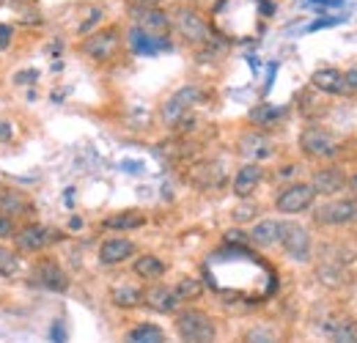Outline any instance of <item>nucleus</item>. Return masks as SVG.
Here are the masks:
<instances>
[{"label":"nucleus","mask_w":357,"mask_h":343,"mask_svg":"<svg viewBox=\"0 0 357 343\" xmlns=\"http://www.w3.org/2000/svg\"><path fill=\"white\" fill-rule=\"evenodd\" d=\"M176 333L184 343H215V321L204 310H181L176 316Z\"/></svg>","instance_id":"nucleus-1"},{"label":"nucleus","mask_w":357,"mask_h":343,"mask_svg":"<svg viewBox=\"0 0 357 343\" xmlns=\"http://www.w3.org/2000/svg\"><path fill=\"white\" fill-rule=\"evenodd\" d=\"M11 239H14V245H17V250H20V253L33 256V253H42V250H47L50 245L61 242V239H63V234H61L58 228H50V225L31 222V225L17 228V234H14Z\"/></svg>","instance_id":"nucleus-2"},{"label":"nucleus","mask_w":357,"mask_h":343,"mask_svg":"<svg viewBox=\"0 0 357 343\" xmlns=\"http://www.w3.org/2000/svg\"><path fill=\"white\" fill-rule=\"evenodd\" d=\"M174 25H176L178 36L187 39L190 44H195V47H204V44L215 36L212 28H209V22L192 6H178L176 11H174Z\"/></svg>","instance_id":"nucleus-3"},{"label":"nucleus","mask_w":357,"mask_h":343,"mask_svg":"<svg viewBox=\"0 0 357 343\" xmlns=\"http://www.w3.org/2000/svg\"><path fill=\"white\" fill-rule=\"evenodd\" d=\"M204 99V91L198 86H184L178 88L174 96H168L165 99V105L160 107V119H162V124L165 127H176L178 121L198 105Z\"/></svg>","instance_id":"nucleus-4"},{"label":"nucleus","mask_w":357,"mask_h":343,"mask_svg":"<svg viewBox=\"0 0 357 343\" xmlns=\"http://www.w3.org/2000/svg\"><path fill=\"white\" fill-rule=\"evenodd\" d=\"M119 47H121V36H119L116 28L93 31V33L86 36V42L80 44V49L89 55L91 61H96V63H107V61H113L116 52H119Z\"/></svg>","instance_id":"nucleus-5"},{"label":"nucleus","mask_w":357,"mask_h":343,"mask_svg":"<svg viewBox=\"0 0 357 343\" xmlns=\"http://www.w3.org/2000/svg\"><path fill=\"white\" fill-rule=\"evenodd\" d=\"M313 201H316V192H313L311 184L305 181H297V184H289L278 192L275 198V209L283 212V215H300L305 209H311Z\"/></svg>","instance_id":"nucleus-6"},{"label":"nucleus","mask_w":357,"mask_h":343,"mask_svg":"<svg viewBox=\"0 0 357 343\" xmlns=\"http://www.w3.org/2000/svg\"><path fill=\"white\" fill-rule=\"evenodd\" d=\"M283 253L291 261H308L311 258V234L300 222H280V239Z\"/></svg>","instance_id":"nucleus-7"},{"label":"nucleus","mask_w":357,"mask_h":343,"mask_svg":"<svg viewBox=\"0 0 357 343\" xmlns=\"http://www.w3.org/2000/svg\"><path fill=\"white\" fill-rule=\"evenodd\" d=\"M31 283L42 286L47 291H55V294L69 291V275L61 269V264H58L55 258H39V261L33 264Z\"/></svg>","instance_id":"nucleus-8"},{"label":"nucleus","mask_w":357,"mask_h":343,"mask_svg":"<svg viewBox=\"0 0 357 343\" xmlns=\"http://www.w3.org/2000/svg\"><path fill=\"white\" fill-rule=\"evenodd\" d=\"M300 148L313 160H330V157L338 154V140L327 129L308 127L303 129V135H300Z\"/></svg>","instance_id":"nucleus-9"},{"label":"nucleus","mask_w":357,"mask_h":343,"mask_svg":"<svg viewBox=\"0 0 357 343\" xmlns=\"http://www.w3.org/2000/svg\"><path fill=\"white\" fill-rule=\"evenodd\" d=\"M130 14L135 20V28L149 36H168L171 31V17L157 6H132Z\"/></svg>","instance_id":"nucleus-10"},{"label":"nucleus","mask_w":357,"mask_h":343,"mask_svg":"<svg viewBox=\"0 0 357 343\" xmlns=\"http://www.w3.org/2000/svg\"><path fill=\"white\" fill-rule=\"evenodd\" d=\"M313 220L319 225H349L357 220V198H341V201H330L324 206L316 209Z\"/></svg>","instance_id":"nucleus-11"},{"label":"nucleus","mask_w":357,"mask_h":343,"mask_svg":"<svg viewBox=\"0 0 357 343\" xmlns=\"http://www.w3.org/2000/svg\"><path fill=\"white\" fill-rule=\"evenodd\" d=\"M225 178H228V173L220 162H215V160H206V162H198V165H192V171H190V181L198 187V190H204V192H209V190H220L225 184Z\"/></svg>","instance_id":"nucleus-12"},{"label":"nucleus","mask_w":357,"mask_h":343,"mask_svg":"<svg viewBox=\"0 0 357 343\" xmlns=\"http://www.w3.org/2000/svg\"><path fill=\"white\" fill-rule=\"evenodd\" d=\"M311 86L321 93H333V96H347L352 93L347 86V75L341 69H333V66H324V69H316L311 75Z\"/></svg>","instance_id":"nucleus-13"},{"label":"nucleus","mask_w":357,"mask_h":343,"mask_svg":"<svg viewBox=\"0 0 357 343\" xmlns=\"http://www.w3.org/2000/svg\"><path fill=\"white\" fill-rule=\"evenodd\" d=\"M143 302H146L151 310H157V313H176L178 305H181L176 297V291H174L171 286H165V283L149 286V289L143 291Z\"/></svg>","instance_id":"nucleus-14"},{"label":"nucleus","mask_w":357,"mask_h":343,"mask_svg":"<svg viewBox=\"0 0 357 343\" xmlns=\"http://www.w3.org/2000/svg\"><path fill=\"white\" fill-rule=\"evenodd\" d=\"M316 277L321 286H330V289H341L347 283H352V272L344 266V261H335V258H327L316 266Z\"/></svg>","instance_id":"nucleus-15"},{"label":"nucleus","mask_w":357,"mask_h":343,"mask_svg":"<svg viewBox=\"0 0 357 343\" xmlns=\"http://www.w3.org/2000/svg\"><path fill=\"white\" fill-rule=\"evenodd\" d=\"M311 187L316 195H335V192H341L347 187V176H344L341 168L330 165V168H321V171L313 173Z\"/></svg>","instance_id":"nucleus-16"},{"label":"nucleus","mask_w":357,"mask_h":343,"mask_svg":"<svg viewBox=\"0 0 357 343\" xmlns=\"http://www.w3.org/2000/svg\"><path fill=\"white\" fill-rule=\"evenodd\" d=\"M135 256V242L124 239V236H113V239H105L102 247H99V261L105 266H116V264H124L127 258Z\"/></svg>","instance_id":"nucleus-17"},{"label":"nucleus","mask_w":357,"mask_h":343,"mask_svg":"<svg viewBox=\"0 0 357 343\" xmlns=\"http://www.w3.org/2000/svg\"><path fill=\"white\" fill-rule=\"evenodd\" d=\"M261 178H264V171H261L259 162L242 165V168L236 171V176H234V195H236V198H250V195L259 190Z\"/></svg>","instance_id":"nucleus-18"},{"label":"nucleus","mask_w":357,"mask_h":343,"mask_svg":"<svg viewBox=\"0 0 357 343\" xmlns=\"http://www.w3.org/2000/svg\"><path fill=\"white\" fill-rule=\"evenodd\" d=\"M127 42H130V49H132L135 55H157V52L171 49L168 36H149V33H143V31H137V28L130 31Z\"/></svg>","instance_id":"nucleus-19"},{"label":"nucleus","mask_w":357,"mask_h":343,"mask_svg":"<svg viewBox=\"0 0 357 343\" xmlns=\"http://www.w3.org/2000/svg\"><path fill=\"white\" fill-rule=\"evenodd\" d=\"M321 333L333 343H357V324L352 319H347V316L327 319L321 324Z\"/></svg>","instance_id":"nucleus-20"},{"label":"nucleus","mask_w":357,"mask_h":343,"mask_svg":"<svg viewBox=\"0 0 357 343\" xmlns=\"http://www.w3.org/2000/svg\"><path fill=\"white\" fill-rule=\"evenodd\" d=\"M0 212L8 217H28L33 212V204H31L20 190L3 187V190H0Z\"/></svg>","instance_id":"nucleus-21"},{"label":"nucleus","mask_w":357,"mask_h":343,"mask_svg":"<svg viewBox=\"0 0 357 343\" xmlns=\"http://www.w3.org/2000/svg\"><path fill=\"white\" fill-rule=\"evenodd\" d=\"M239 151H242L248 160L259 162V160L272 157V143H269V137H264L261 132H248V135H242V140H239Z\"/></svg>","instance_id":"nucleus-22"},{"label":"nucleus","mask_w":357,"mask_h":343,"mask_svg":"<svg viewBox=\"0 0 357 343\" xmlns=\"http://www.w3.org/2000/svg\"><path fill=\"white\" fill-rule=\"evenodd\" d=\"M248 119H250L253 127L269 129V127H275L280 119H286V107L272 105V102H261V105H256V107L248 113Z\"/></svg>","instance_id":"nucleus-23"},{"label":"nucleus","mask_w":357,"mask_h":343,"mask_svg":"<svg viewBox=\"0 0 357 343\" xmlns=\"http://www.w3.org/2000/svg\"><path fill=\"white\" fill-rule=\"evenodd\" d=\"M248 239L256 247H272V245H278V239H280V222L278 220H261V222H256L253 231L248 234Z\"/></svg>","instance_id":"nucleus-24"},{"label":"nucleus","mask_w":357,"mask_h":343,"mask_svg":"<svg viewBox=\"0 0 357 343\" xmlns=\"http://www.w3.org/2000/svg\"><path fill=\"white\" fill-rule=\"evenodd\" d=\"M146 225V215L143 212H119V215H110L102 220V228L105 231H135V228H143Z\"/></svg>","instance_id":"nucleus-25"},{"label":"nucleus","mask_w":357,"mask_h":343,"mask_svg":"<svg viewBox=\"0 0 357 343\" xmlns=\"http://www.w3.org/2000/svg\"><path fill=\"white\" fill-rule=\"evenodd\" d=\"M132 269H135V275L143 277V280H160V277L165 275V264H162V258L151 256V253H149V256L135 258Z\"/></svg>","instance_id":"nucleus-26"},{"label":"nucleus","mask_w":357,"mask_h":343,"mask_svg":"<svg viewBox=\"0 0 357 343\" xmlns=\"http://www.w3.org/2000/svg\"><path fill=\"white\" fill-rule=\"evenodd\" d=\"M110 302H113L116 307H124V310H130V307H137V305L143 302V291H140L137 286H130V283H124V286H116V289L110 291Z\"/></svg>","instance_id":"nucleus-27"},{"label":"nucleus","mask_w":357,"mask_h":343,"mask_svg":"<svg viewBox=\"0 0 357 343\" xmlns=\"http://www.w3.org/2000/svg\"><path fill=\"white\" fill-rule=\"evenodd\" d=\"M127 343H165V333L157 324H137L127 333Z\"/></svg>","instance_id":"nucleus-28"},{"label":"nucleus","mask_w":357,"mask_h":343,"mask_svg":"<svg viewBox=\"0 0 357 343\" xmlns=\"http://www.w3.org/2000/svg\"><path fill=\"white\" fill-rule=\"evenodd\" d=\"M174 291H176L178 302H192L204 294V286H201L198 277H181L176 286H174Z\"/></svg>","instance_id":"nucleus-29"},{"label":"nucleus","mask_w":357,"mask_h":343,"mask_svg":"<svg viewBox=\"0 0 357 343\" xmlns=\"http://www.w3.org/2000/svg\"><path fill=\"white\" fill-rule=\"evenodd\" d=\"M17 269H20V256H17V253H11L8 247H3V245H0V275L11 277Z\"/></svg>","instance_id":"nucleus-30"},{"label":"nucleus","mask_w":357,"mask_h":343,"mask_svg":"<svg viewBox=\"0 0 357 343\" xmlns=\"http://www.w3.org/2000/svg\"><path fill=\"white\" fill-rule=\"evenodd\" d=\"M245 343H278V338L269 327H253L245 333Z\"/></svg>","instance_id":"nucleus-31"},{"label":"nucleus","mask_w":357,"mask_h":343,"mask_svg":"<svg viewBox=\"0 0 357 343\" xmlns=\"http://www.w3.org/2000/svg\"><path fill=\"white\" fill-rule=\"evenodd\" d=\"M102 17H105V11H102L99 6H91V8H89V17H86V20H83V22L77 25V33H80V36H86V33H91V28L102 22Z\"/></svg>","instance_id":"nucleus-32"},{"label":"nucleus","mask_w":357,"mask_h":343,"mask_svg":"<svg viewBox=\"0 0 357 343\" xmlns=\"http://www.w3.org/2000/svg\"><path fill=\"white\" fill-rule=\"evenodd\" d=\"M14 234H17V222H14V217H8L0 212V239H11Z\"/></svg>","instance_id":"nucleus-33"},{"label":"nucleus","mask_w":357,"mask_h":343,"mask_svg":"<svg viewBox=\"0 0 357 343\" xmlns=\"http://www.w3.org/2000/svg\"><path fill=\"white\" fill-rule=\"evenodd\" d=\"M50 338L52 343H69V335H66V324L58 319V321H52V327H50Z\"/></svg>","instance_id":"nucleus-34"},{"label":"nucleus","mask_w":357,"mask_h":343,"mask_svg":"<svg viewBox=\"0 0 357 343\" xmlns=\"http://www.w3.org/2000/svg\"><path fill=\"white\" fill-rule=\"evenodd\" d=\"M256 204H245V206H239V209H234V220L236 222H248V220H253L256 217Z\"/></svg>","instance_id":"nucleus-35"},{"label":"nucleus","mask_w":357,"mask_h":343,"mask_svg":"<svg viewBox=\"0 0 357 343\" xmlns=\"http://www.w3.org/2000/svg\"><path fill=\"white\" fill-rule=\"evenodd\" d=\"M39 80V72L36 69H25V72H17L14 75V83L17 86H31V83H36Z\"/></svg>","instance_id":"nucleus-36"},{"label":"nucleus","mask_w":357,"mask_h":343,"mask_svg":"<svg viewBox=\"0 0 357 343\" xmlns=\"http://www.w3.org/2000/svg\"><path fill=\"white\" fill-rule=\"evenodd\" d=\"M338 22H344V17H324V20H316V22L308 25V33L321 31V28H333V25H338Z\"/></svg>","instance_id":"nucleus-37"},{"label":"nucleus","mask_w":357,"mask_h":343,"mask_svg":"<svg viewBox=\"0 0 357 343\" xmlns=\"http://www.w3.org/2000/svg\"><path fill=\"white\" fill-rule=\"evenodd\" d=\"M11 39H14V28L6 25V22H0V49H6L11 44Z\"/></svg>","instance_id":"nucleus-38"},{"label":"nucleus","mask_w":357,"mask_h":343,"mask_svg":"<svg viewBox=\"0 0 357 343\" xmlns=\"http://www.w3.org/2000/svg\"><path fill=\"white\" fill-rule=\"evenodd\" d=\"M225 242H228V245H245V242H250V239H248V234H242V231H225Z\"/></svg>","instance_id":"nucleus-39"},{"label":"nucleus","mask_w":357,"mask_h":343,"mask_svg":"<svg viewBox=\"0 0 357 343\" xmlns=\"http://www.w3.org/2000/svg\"><path fill=\"white\" fill-rule=\"evenodd\" d=\"M11 137H14V124L0 119V143H8Z\"/></svg>","instance_id":"nucleus-40"},{"label":"nucleus","mask_w":357,"mask_h":343,"mask_svg":"<svg viewBox=\"0 0 357 343\" xmlns=\"http://www.w3.org/2000/svg\"><path fill=\"white\" fill-rule=\"evenodd\" d=\"M347 75V86H349V91L355 93L357 91V69H349V72H344Z\"/></svg>","instance_id":"nucleus-41"},{"label":"nucleus","mask_w":357,"mask_h":343,"mask_svg":"<svg viewBox=\"0 0 357 343\" xmlns=\"http://www.w3.org/2000/svg\"><path fill=\"white\" fill-rule=\"evenodd\" d=\"M308 3H319V6H335V8H341V6H344V0H308Z\"/></svg>","instance_id":"nucleus-42"},{"label":"nucleus","mask_w":357,"mask_h":343,"mask_svg":"<svg viewBox=\"0 0 357 343\" xmlns=\"http://www.w3.org/2000/svg\"><path fill=\"white\" fill-rule=\"evenodd\" d=\"M347 187H349V190L355 192V198H357V173L352 176V178H347Z\"/></svg>","instance_id":"nucleus-43"},{"label":"nucleus","mask_w":357,"mask_h":343,"mask_svg":"<svg viewBox=\"0 0 357 343\" xmlns=\"http://www.w3.org/2000/svg\"><path fill=\"white\" fill-rule=\"evenodd\" d=\"M69 228H72V231H77V228H83V220H80V217H72V222H69Z\"/></svg>","instance_id":"nucleus-44"},{"label":"nucleus","mask_w":357,"mask_h":343,"mask_svg":"<svg viewBox=\"0 0 357 343\" xmlns=\"http://www.w3.org/2000/svg\"><path fill=\"white\" fill-rule=\"evenodd\" d=\"M162 0H135V6H160Z\"/></svg>","instance_id":"nucleus-45"},{"label":"nucleus","mask_w":357,"mask_h":343,"mask_svg":"<svg viewBox=\"0 0 357 343\" xmlns=\"http://www.w3.org/2000/svg\"><path fill=\"white\" fill-rule=\"evenodd\" d=\"M261 11H264V14H272V11H275V6H272L269 0H261Z\"/></svg>","instance_id":"nucleus-46"},{"label":"nucleus","mask_w":357,"mask_h":343,"mask_svg":"<svg viewBox=\"0 0 357 343\" xmlns=\"http://www.w3.org/2000/svg\"><path fill=\"white\" fill-rule=\"evenodd\" d=\"M294 171H297L294 165H286V168H280V178H283V176H294Z\"/></svg>","instance_id":"nucleus-47"},{"label":"nucleus","mask_w":357,"mask_h":343,"mask_svg":"<svg viewBox=\"0 0 357 343\" xmlns=\"http://www.w3.org/2000/svg\"><path fill=\"white\" fill-rule=\"evenodd\" d=\"M0 190H3V184H0Z\"/></svg>","instance_id":"nucleus-48"},{"label":"nucleus","mask_w":357,"mask_h":343,"mask_svg":"<svg viewBox=\"0 0 357 343\" xmlns=\"http://www.w3.org/2000/svg\"><path fill=\"white\" fill-rule=\"evenodd\" d=\"M0 3H3V0H0Z\"/></svg>","instance_id":"nucleus-49"}]
</instances>
